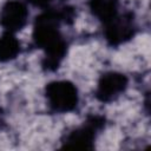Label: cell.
<instances>
[{
  "label": "cell",
  "mask_w": 151,
  "mask_h": 151,
  "mask_svg": "<svg viewBox=\"0 0 151 151\" xmlns=\"http://www.w3.org/2000/svg\"><path fill=\"white\" fill-rule=\"evenodd\" d=\"M76 9L72 6L60 8H44L33 22L32 40L37 48L42 50L41 68L45 72H54L63 64L68 51V42L60 31V24L72 25Z\"/></svg>",
  "instance_id": "obj_1"
},
{
  "label": "cell",
  "mask_w": 151,
  "mask_h": 151,
  "mask_svg": "<svg viewBox=\"0 0 151 151\" xmlns=\"http://www.w3.org/2000/svg\"><path fill=\"white\" fill-rule=\"evenodd\" d=\"M106 118L101 114H88L84 123L65 133L61 139L64 149H93L98 134L104 130Z\"/></svg>",
  "instance_id": "obj_2"
},
{
  "label": "cell",
  "mask_w": 151,
  "mask_h": 151,
  "mask_svg": "<svg viewBox=\"0 0 151 151\" xmlns=\"http://www.w3.org/2000/svg\"><path fill=\"white\" fill-rule=\"evenodd\" d=\"M44 94L48 109L53 113H68L79 105V92L77 86L66 79L52 80L46 84Z\"/></svg>",
  "instance_id": "obj_3"
},
{
  "label": "cell",
  "mask_w": 151,
  "mask_h": 151,
  "mask_svg": "<svg viewBox=\"0 0 151 151\" xmlns=\"http://www.w3.org/2000/svg\"><path fill=\"white\" fill-rule=\"evenodd\" d=\"M137 33V25L132 12L119 13L112 20L103 25V37L106 44L111 47H119L131 39Z\"/></svg>",
  "instance_id": "obj_4"
},
{
  "label": "cell",
  "mask_w": 151,
  "mask_h": 151,
  "mask_svg": "<svg viewBox=\"0 0 151 151\" xmlns=\"http://www.w3.org/2000/svg\"><path fill=\"white\" fill-rule=\"evenodd\" d=\"M129 86V78L126 74L118 71L104 72L96 86L94 97L100 103H111L119 98Z\"/></svg>",
  "instance_id": "obj_5"
},
{
  "label": "cell",
  "mask_w": 151,
  "mask_h": 151,
  "mask_svg": "<svg viewBox=\"0 0 151 151\" xmlns=\"http://www.w3.org/2000/svg\"><path fill=\"white\" fill-rule=\"evenodd\" d=\"M29 12L26 2L20 0H7L0 9V26L5 32H20L28 22Z\"/></svg>",
  "instance_id": "obj_6"
},
{
  "label": "cell",
  "mask_w": 151,
  "mask_h": 151,
  "mask_svg": "<svg viewBox=\"0 0 151 151\" xmlns=\"http://www.w3.org/2000/svg\"><path fill=\"white\" fill-rule=\"evenodd\" d=\"M87 6L91 14L98 19L101 25L112 20L120 13V0H88Z\"/></svg>",
  "instance_id": "obj_7"
},
{
  "label": "cell",
  "mask_w": 151,
  "mask_h": 151,
  "mask_svg": "<svg viewBox=\"0 0 151 151\" xmlns=\"http://www.w3.org/2000/svg\"><path fill=\"white\" fill-rule=\"evenodd\" d=\"M21 51V44L14 33L4 32L0 35V63H9L14 60Z\"/></svg>",
  "instance_id": "obj_8"
},
{
  "label": "cell",
  "mask_w": 151,
  "mask_h": 151,
  "mask_svg": "<svg viewBox=\"0 0 151 151\" xmlns=\"http://www.w3.org/2000/svg\"><path fill=\"white\" fill-rule=\"evenodd\" d=\"M25 1L34 7H39V8L44 9V8H47L53 0H25Z\"/></svg>",
  "instance_id": "obj_9"
},
{
  "label": "cell",
  "mask_w": 151,
  "mask_h": 151,
  "mask_svg": "<svg viewBox=\"0 0 151 151\" xmlns=\"http://www.w3.org/2000/svg\"><path fill=\"white\" fill-rule=\"evenodd\" d=\"M0 122H1V119H0Z\"/></svg>",
  "instance_id": "obj_10"
}]
</instances>
